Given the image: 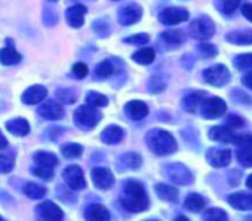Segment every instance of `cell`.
Returning a JSON list of instances; mask_svg holds the SVG:
<instances>
[{"label":"cell","mask_w":252,"mask_h":221,"mask_svg":"<svg viewBox=\"0 0 252 221\" xmlns=\"http://www.w3.org/2000/svg\"><path fill=\"white\" fill-rule=\"evenodd\" d=\"M57 98L63 104H73L76 101V94L71 89H58L57 91Z\"/></svg>","instance_id":"40"},{"label":"cell","mask_w":252,"mask_h":221,"mask_svg":"<svg viewBox=\"0 0 252 221\" xmlns=\"http://www.w3.org/2000/svg\"><path fill=\"white\" fill-rule=\"evenodd\" d=\"M189 32H190L191 37H194L197 40H206V39L214 36L215 24L208 17H199V18L191 21V24L189 27Z\"/></svg>","instance_id":"4"},{"label":"cell","mask_w":252,"mask_h":221,"mask_svg":"<svg viewBox=\"0 0 252 221\" xmlns=\"http://www.w3.org/2000/svg\"><path fill=\"white\" fill-rule=\"evenodd\" d=\"M32 172H33L36 177H40V178H43V180H51V178L54 177V168H48V166H39V165H36V166L32 169Z\"/></svg>","instance_id":"41"},{"label":"cell","mask_w":252,"mask_h":221,"mask_svg":"<svg viewBox=\"0 0 252 221\" xmlns=\"http://www.w3.org/2000/svg\"><path fill=\"white\" fill-rule=\"evenodd\" d=\"M166 174L169 177L171 181L177 183V184H190L193 181V175L191 172L181 163H172V165H168V169H166Z\"/></svg>","instance_id":"12"},{"label":"cell","mask_w":252,"mask_h":221,"mask_svg":"<svg viewBox=\"0 0 252 221\" xmlns=\"http://www.w3.org/2000/svg\"><path fill=\"white\" fill-rule=\"evenodd\" d=\"M156 58V54L152 48H141L140 51H137L134 55H132V60L141 65H147V64H152Z\"/></svg>","instance_id":"32"},{"label":"cell","mask_w":252,"mask_h":221,"mask_svg":"<svg viewBox=\"0 0 252 221\" xmlns=\"http://www.w3.org/2000/svg\"><path fill=\"white\" fill-rule=\"evenodd\" d=\"M228 126H231V128H240V126H243V119L239 118V116H230L228 118Z\"/></svg>","instance_id":"47"},{"label":"cell","mask_w":252,"mask_h":221,"mask_svg":"<svg viewBox=\"0 0 252 221\" xmlns=\"http://www.w3.org/2000/svg\"><path fill=\"white\" fill-rule=\"evenodd\" d=\"M0 221H5V220H3V217H0Z\"/></svg>","instance_id":"53"},{"label":"cell","mask_w":252,"mask_h":221,"mask_svg":"<svg viewBox=\"0 0 252 221\" xmlns=\"http://www.w3.org/2000/svg\"><path fill=\"white\" fill-rule=\"evenodd\" d=\"M156 193L163 200H168V202H177L178 200V190L175 187H172V186L158 184L156 186Z\"/></svg>","instance_id":"29"},{"label":"cell","mask_w":252,"mask_h":221,"mask_svg":"<svg viewBox=\"0 0 252 221\" xmlns=\"http://www.w3.org/2000/svg\"><path fill=\"white\" fill-rule=\"evenodd\" d=\"M125 113L132 121H141L149 115V107L146 102L140 99H134L125 105Z\"/></svg>","instance_id":"16"},{"label":"cell","mask_w":252,"mask_h":221,"mask_svg":"<svg viewBox=\"0 0 252 221\" xmlns=\"http://www.w3.org/2000/svg\"><path fill=\"white\" fill-rule=\"evenodd\" d=\"M143 17V8L137 3L126 5L119 11V23L122 26H132Z\"/></svg>","instance_id":"11"},{"label":"cell","mask_w":252,"mask_h":221,"mask_svg":"<svg viewBox=\"0 0 252 221\" xmlns=\"http://www.w3.org/2000/svg\"><path fill=\"white\" fill-rule=\"evenodd\" d=\"M228 203L234 209L251 211L252 209V194L251 193H233L228 196Z\"/></svg>","instance_id":"21"},{"label":"cell","mask_w":252,"mask_h":221,"mask_svg":"<svg viewBox=\"0 0 252 221\" xmlns=\"http://www.w3.org/2000/svg\"><path fill=\"white\" fill-rule=\"evenodd\" d=\"M236 146H237V150H236L237 160L243 166L252 168V135L237 137Z\"/></svg>","instance_id":"8"},{"label":"cell","mask_w":252,"mask_h":221,"mask_svg":"<svg viewBox=\"0 0 252 221\" xmlns=\"http://www.w3.org/2000/svg\"><path fill=\"white\" fill-rule=\"evenodd\" d=\"M36 217L37 221H63V211L57 203L45 200L36 206Z\"/></svg>","instance_id":"7"},{"label":"cell","mask_w":252,"mask_h":221,"mask_svg":"<svg viewBox=\"0 0 252 221\" xmlns=\"http://www.w3.org/2000/svg\"><path fill=\"white\" fill-rule=\"evenodd\" d=\"M101 121V113L92 105H80L74 112V124L82 129H92Z\"/></svg>","instance_id":"3"},{"label":"cell","mask_w":252,"mask_h":221,"mask_svg":"<svg viewBox=\"0 0 252 221\" xmlns=\"http://www.w3.org/2000/svg\"><path fill=\"white\" fill-rule=\"evenodd\" d=\"M86 104L88 105H92L95 108L98 107H105L108 104V99L105 95L102 94H98V92H88L86 95Z\"/></svg>","instance_id":"35"},{"label":"cell","mask_w":252,"mask_h":221,"mask_svg":"<svg viewBox=\"0 0 252 221\" xmlns=\"http://www.w3.org/2000/svg\"><path fill=\"white\" fill-rule=\"evenodd\" d=\"M12 169H14V159L6 155H0V174H8Z\"/></svg>","instance_id":"42"},{"label":"cell","mask_w":252,"mask_h":221,"mask_svg":"<svg viewBox=\"0 0 252 221\" xmlns=\"http://www.w3.org/2000/svg\"><path fill=\"white\" fill-rule=\"evenodd\" d=\"M6 129L17 137H24L30 132V125L26 119L18 118V119H12L6 122Z\"/></svg>","instance_id":"24"},{"label":"cell","mask_w":252,"mask_h":221,"mask_svg":"<svg viewBox=\"0 0 252 221\" xmlns=\"http://www.w3.org/2000/svg\"><path fill=\"white\" fill-rule=\"evenodd\" d=\"M114 2H117V0H114Z\"/></svg>","instance_id":"55"},{"label":"cell","mask_w":252,"mask_h":221,"mask_svg":"<svg viewBox=\"0 0 252 221\" xmlns=\"http://www.w3.org/2000/svg\"><path fill=\"white\" fill-rule=\"evenodd\" d=\"M91 177H92L95 187H98L101 190H107V189L113 187V184H114V177H113L111 171L107 168H94L91 172Z\"/></svg>","instance_id":"15"},{"label":"cell","mask_w":252,"mask_h":221,"mask_svg":"<svg viewBox=\"0 0 252 221\" xmlns=\"http://www.w3.org/2000/svg\"><path fill=\"white\" fill-rule=\"evenodd\" d=\"M203 79L212 86H224L230 82V71L222 64H215L203 71Z\"/></svg>","instance_id":"6"},{"label":"cell","mask_w":252,"mask_h":221,"mask_svg":"<svg viewBox=\"0 0 252 221\" xmlns=\"http://www.w3.org/2000/svg\"><path fill=\"white\" fill-rule=\"evenodd\" d=\"M203 220L205 221H228L225 211H222L220 208H211V209L205 211Z\"/></svg>","instance_id":"36"},{"label":"cell","mask_w":252,"mask_h":221,"mask_svg":"<svg viewBox=\"0 0 252 221\" xmlns=\"http://www.w3.org/2000/svg\"><path fill=\"white\" fill-rule=\"evenodd\" d=\"M184 208L187 211H191V212H199V211H202L205 208V199L197 193H190L186 197Z\"/></svg>","instance_id":"30"},{"label":"cell","mask_w":252,"mask_h":221,"mask_svg":"<svg viewBox=\"0 0 252 221\" xmlns=\"http://www.w3.org/2000/svg\"><path fill=\"white\" fill-rule=\"evenodd\" d=\"M125 137V131L120 128V126H116V125H111V126H107L102 134H101V141L104 144H110V146H114V144H119Z\"/></svg>","instance_id":"22"},{"label":"cell","mask_w":252,"mask_h":221,"mask_svg":"<svg viewBox=\"0 0 252 221\" xmlns=\"http://www.w3.org/2000/svg\"><path fill=\"white\" fill-rule=\"evenodd\" d=\"M63 178L65 181V184L71 189V190H82L86 187V181H85V175L83 171L80 169V166L77 165H70L64 169L63 172Z\"/></svg>","instance_id":"10"},{"label":"cell","mask_w":252,"mask_h":221,"mask_svg":"<svg viewBox=\"0 0 252 221\" xmlns=\"http://www.w3.org/2000/svg\"><path fill=\"white\" fill-rule=\"evenodd\" d=\"M206 160L214 168L227 166L231 160V152L227 149H211L206 153Z\"/></svg>","instance_id":"14"},{"label":"cell","mask_w":252,"mask_h":221,"mask_svg":"<svg viewBox=\"0 0 252 221\" xmlns=\"http://www.w3.org/2000/svg\"><path fill=\"white\" fill-rule=\"evenodd\" d=\"M175 221H189V218H187V217H184V215H180V217H177V218H175Z\"/></svg>","instance_id":"52"},{"label":"cell","mask_w":252,"mask_h":221,"mask_svg":"<svg viewBox=\"0 0 252 221\" xmlns=\"http://www.w3.org/2000/svg\"><path fill=\"white\" fill-rule=\"evenodd\" d=\"M242 83H243L246 88L252 89V70H251V71H248V73L242 77Z\"/></svg>","instance_id":"49"},{"label":"cell","mask_w":252,"mask_h":221,"mask_svg":"<svg viewBox=\"0 0 252 221\" xmlns=\"http://www.w3.org/2000/svg\"><path fill=\"white\" fill-rule=\"evenodd\" d=\"M23 193L30 199H42L46 194V189L36 183H27L23 186Z\"/></svg>","instance_id":"33"},{"label":"cell","mask_w":252,"mask_h":221,"mask_svg":"<svg viewBox=\"0 0 252 221\" xmlns=\"http://www.w3.org/2000/svg\"><path fill=\"white\" fill-rule=\"evenodd\" d=\"M209 138L224 144H236L237 141V135L228 126H214L209 131Z\"/></svg>","instance_id":"17"},{"label":"cell","mask_w":252,"mask_h":221,"mask_svg":"<svg viewBox=\"0 0 252 221\" xmlns=\"http://www.w3.org/2000/svg\"><path fill=\"white\" fill-rule=\"evenodd\" d=\"M162 40L169 46V48H178L184 42V34L180 30H168L162 33Z\"/></svg>","instance_id":"27"},{"label":"cell","mask_w":252,"mask_h":221,"mask_svg":"<svg viewBox=\"0 0 252 221\" xmlns=\"http://www.w3.org/2000/svg\"><path fill=\"white\" fill-rule=\"evenodd\" d=\"M234 65L237 70L252 68V54H242L234 58Z\"/></svg>","instance_id":"39"},{"label":"cell","mask_w":252,"mask_h":221,"mask_svg":"<svg viewBox=\"0 0 252 221\" xmlns=\"http://www.w3.org/2000/svg\"><path fill=\"white\" fill-rule=\"evenodd\" d=\"M205 96H206V94H205L203 91L191 92V94H189V95L184 98L183 105H184V108L187 110V112H190V113H196L197 110L200 108V104L203 102Z\"/></svg>","instance_id":"23"},{"label":"cell","mask_w":252,"mask_h":221,"mask_svg":"<svg viewBox=\"0 0 252 221\" xmlns=\"http://www.w3.org/2000/svg\"><path fill=\"white\" fill-rule=\"evenodd\" d=\"M189 17H190L189 11L184 9V8H178V6L166 8V9H163L159 14V20L165 26H177V24H181V23L187 21Z\"/></svg>","instance_id":"9"},{"label":"cell","mask_w":252,"mask_h":221,"mask_svg":"<svg viewBox=\"0 0 252 221\" xmlns=\"http://www.w3.org/2000/svg\"><path fill=\"white\" fill-rule=\"evenodd\" d=\"M141 156L137 153H125L119 158V165L122 169H138L141 166Z\"/></svg>","instance_id":"25"},{"label":"cell","mask_w":252,"mask_h":221,"mask_svg":"<svg viewBox=\"0 0 252 221\" xmlns=\"http://www.w3.org/2000/svg\"><path fill=\"white\" fill-rule=\"evenodd\" d=\"M39 115L48 121H60L64 118V108L57 101H46L39 107Z\"/></svg>","instance_id":"13"},{"label":"cell","mask_w":252,"mask_h":221,"mask_svg":"<svg viewBox=\"0 0 252 221\" xmlns=\"http://www.w3.org/2000/svg\"><path fill=\"white\" fill-rule=\"evenodd\" d=\"M242 14H243V17H245L246 20H249V21L252 23V3H246V5H243V8H242Z\"/></svg>","instance_id":"48"},{"label":"cell","mask_w":252,"mask_h":221,"mask_svg":"<svg viewBox=\"0 0 252 221\" xmlns=\"http://www.w3.org/2000/svg\"><path fill=\"white\" fill-rule=\"evenodd\" d=\"M225 39L233 45H252V30H243V32H231L225 36Z\"/></svg>","instance_id":"26"},{"label":"cell","mask_w":252,"mask_h":221,"mask_svg":"<svg viewBox=\"0 0 252 221\" xmlns=\"http://www.w3.org/2000/svg\"><path fill=\"white\" fill-rule=\"evenodd\" d=\"M86 12H88V9L83 5H74V6L68 8L67 12H65V20H67L68 26L73 27V29L82 27L83 23H85Z\"/></svg>","instance_id":"19"},{"label":"cell","mask_w":252,"mask_h":221,"mask_svg":"<svg viewBox=\"0 0 252 221\" xmlns=\"http://www.w3.org/2000/svg\"><path fill=\"white\" fill-rule=\"evenodd\" d=\"M225 110H227L225 102L218 96L205 98L203 102L200 104V115L205 119H218L225 113Z\"/></svg>","instance_id":"5"},{"label":"cell","mask_w":252,"mask_h":221,"mask_svg":"<svg viewBox=\"0 0 252 221\" xmlns=\"http://www.w3.org/2000/svg\"><path fill=\"white\" fill-rule=\"evenodd\" d=\"M149 42V36L141 33V34H134L125 39V43H129V45H144Z\"/></svg>","instance_id":"44"},{"label":"cell","mask_w":252,"mask_h":221,"mask_svg":"<svg viewBox=\"0 0 252 221\" xmlns=\"http://www.w3.org/2000/svg\"><path fill=\"white\" fill-rule=\"evenodd\" d=\"M33 159H34V163L39 165V166L54 168V166H57V163H58L57 156H55L54 153H51V152H37V153L33 156Z\"/></svg>","instance_id":"28"},{"label":"cell","mask_w":252,"mask_h":221,"mask_svg":"<svg viewBox=\"0 0 252 221\" xmlns=\"http://www.w3.org/2000/svg\"><path fill=\"white\" fill-rule=\"evenodd\" d=\"M51 2H57V0H51Z\"/></svg>","instance_id":"54"},{"label":"cell","mask_w":252,"mask_h":221,"mask_svg":"<svg viewBox=\"0 0 252 221\" xmlns=\"http://www.w3.org/2000/svg\"><path fill=\"white\" fill-rule=\"evenodd\" d=\"M61 152H63L64 158L76 159V158H79L83 153V147L80 144H65V146H63Z\"/></svg>","instance_id":"37"},{"label":"cell","mask_w":252,"mask_h":221,"mask_svg":"<svg viewBox=\"0 0 252 221\" xmlns=\"http://www.w3.org/2000/svg\"><path fill=\"white\" fill-rule=\"evenodd\" d=\"M123 208L129 212H141L149 206L147 193L138 181H129L123 187V194L120 199Z\"/></svg>","instance_id":"1"},{"label":"cell","mask_w":252,"mask_h":221,"mask_svg":"<svg viewBox=\"0 0 252 221\" xmlns=\"http://www.w3.org/2000/svg\"><path fill=\"white\" fill-rule=\"evenodd\" d=\"M240 0H217V6L221 14L224 15H231L237 9Z\"/></svg>","instance_id":"34"},{"label":"cell","mask_w":252,"mask_h":221,"mask_svg":"<svg viewBox=\"0 0 252 221\" xmlns=\"http://www.w3.org/2000/svg\"><path fill=\"white\" fill-rule=\"evenodd\" d=\"M147 144L150 150L158 156H168L177 150L175 138L163 129H153L147 135Z\"/></svg>","instance_id":"2"},{"label":"cell","mask_w":252,"mask_h":221,"mask_svg":"<svg viewBox=\"0 0 252 221\" xmlns=\"http://www.w3.org/2000/svg\"><path fill=\"white\" fill-rule=\"evenodd\" d=\"M199 52L203 57H215L217 55V48L211 43H200L199 45Z\"/></svg>","instance_id":"45"},{"label":"cell","mask_w":252,"mask_h":221,"mask_svg":"<svg viewBox=\"0 0 252 221\" xmlns=\"http://www.w3.org/2000/svg\"><path fill=\"white\" fill-rule=\"evenodd\" d=\"M8 146V141H6V138H5V135L0 132V149H5Z\"/></svg>","instance_id":"50"},{"label":"cell","mask_w":252,"mask_h":221,"mask_svg":"<svg viewBox=\"0 0 252 221\" xmlns=\"http://www.w3.org/2000/svg\"><path fill=\"white\" fill-rule=\"evenodd\" d=\"M246 186H248L249 189H252V174L246 178Z\"/></svg>","instance_id":"51"},{"label":"cell","mask_w":252,"mask_h":221,"mask_svg":"<svg viewBox=\"0 0 252 221\" xmlns=\"http://www.w3.org/2000/svg\"><path fill=\"white\" fill-rule=\"evenodd\" d=\"M20 60H21V55L12 46H6L0 51V63L3 65H14L20 63Z\"/></svg>","instance_id":"31"},{"label":"cell","mask_w":252,"mask_h":221,"mask_svg":"<svg viewBox=\"0 0 252 221\" xmlns=\"http://www.w3.org/2000/svg\"><path fill=\"white\" fill-rule=\"evenodd\" d=\"M85 218L86 221H110V212L102 205L94 203L85 209Z\"/></svg>","instance_id":"20"},{"label":"cell","mask_w":252,"mask_h":221,"mask_svg":"<svg viewBox=\"0 0 252 221\" xmlns=\"http://www.w3.org/2000/svg\"><path fill=\"white\" fill-rule=\"evenodd\" d=\"M88 65L86 64H83V63H76L74 65H73V73L79 77V79H83V77H86L88 76Z\"/></svg>","instance_id":"46"},{"label":"cell","mask_w":252,"mask_h":221,"mask_svg":"<svg viewBox=\"0 0 252 221\" xmlns=\"http://www.w3.org/2000/svg\"><path fill=\"white\" fill-rule=\"evenodd\" d=\"M149 86H150V91L156 94V92H162V91L165 89L166 83H165V80H163L162 77H159V76H153V77L150 79Z\"/></svg>","instance_id":"43"},{"label":"cell","mask_w":252,"mask_h":221,"mask_svg":"<svg viewBox=\"0 0 252 221\" xmlns=\"http://www.w3.org/2000/svg\"><path fill=\"white\" fill-rule=\"evenodd\" d=\"M46 95H48V91H46L45 86H42V85H33V86H30V88L23 94L21 99H23L24 104L34 105V104L42 102V101L46 98Z\"/></svg>","instance_id":"18"},{"label":"cell","mask_w":252,"mask_h":221,"mask_svg":"<svg viewBox=\"0 0 252 221\" xmlns=\"http://www.w3.org/2000/svg\"><path fill=\"white\" fill-rule=\"evenodd\" d=\"M113 71H114V67H113V64H111L108 60L101 61V63L96 65V68H95V74H96L98 77H101V79L110 77V76L113 74Z\"/></svg>","instance_id":"38"}]
</instances>
